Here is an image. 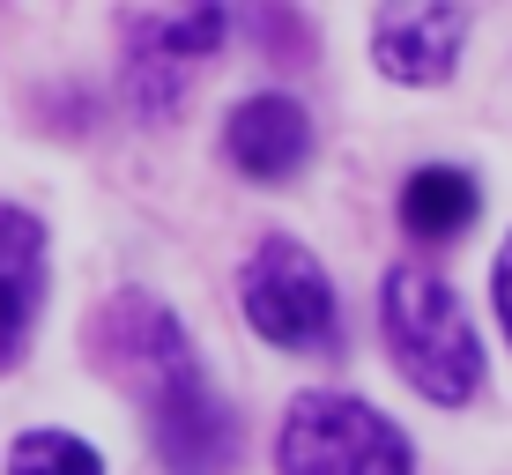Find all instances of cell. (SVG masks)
<instances>
[{
	"instance_id": "cell-1",
	"label": "cell",
	"mask_w": 512,
	"mask_h": 475,
	"mask_svg": "<svg viewBox=\"0 0 512 475\" xmlns=\"http://www.w3.org/2000/svg\"><path fill=\"white\" fill-rule=\"evenodd\" d=\"M97 342H104V364L141 394V409H149L156 446H164L171 468L179 475H223L231 468V453H238L231 416L208 394L201 364H193L186 334L164 305H149V297H112Z\"/></svg>"
},
{
	"instance_id": "cell-2",
	"label": "cell",
	"mask_w": 512,
	"mask_h": 475,
	"mask_svg": "<svg viewBox=\"0 0 512 475\" xmlns=\"http://www.w3.org/2000/svg\"><path fill=\"white\" fill-rule=\"evenodd\" d=\"M379 305H386V349H394V364L409 372L423 401L453 409V401H468L483 386V342H475L461 297L431 268H394L379 283Z\"/></svg>"
},
{
	"instance_id": "cell-3",
	"label": "cell",
	"mask_w": 512,
	"mask_h": 475,
	"mask_svg": "<svg viewBox=\"0 0 512 475\" xmlns=\"http://www.w3.org/2000/svg\"><path fill=\"white\" fill-rule=\"evenodd\" d=\"M282 475H409V438L349 394H297L275 438Z\"/></svg>"
},
{
	"instance_id": "cell-4",
	"label": "cell",
	"mask_w": 512,
	"mask_h": 475,
	"mask_svg": "<svg viewBox=\"0 0 512 475\" xmlns=\"http://www.w3.org/2000/svg\"><path fill=\"white\" fill-rule=\"evenodd\" d=\"M238 297H245V320H253L260 342L312 349V357L342 349V312H334V290H327L320 260H312L305 245H290V238L260 245V253L245 260Z\"/></svg>"
},
{
	"instance_id": "cell-5",
	"label": "cell",
	"mask_w": 512,
	"mask_h": 475,
	"mask_svg": "<svg viewBox=\"0 0 512 475\" xmlns=\"http://www.w3.org/2000/svg\"><path fill=\"white\" fill-rule=\"evenodd\" d=\"M461 38H468L461 0H386L372 23V60H379V75L431 90V82L453 75Z\"/></svg>"
},
{
	"instance_id": "cell-6",
	"label": "cell",
	"mask_w": 512,
	"mask_h": 475,
	"mask_svg": "<svg viewBox=\"0 0 512 475\" xmlns=\"http://www.w3.org/2000/svg\"><path fill=\"white\" fill-rule=\"evenodd\" d=\"M223 30H231V15H223L216 0L179 8V15H164V23H141L134 30V60H127V82H134L141 112L164 119L171 104L186 97V67L208 60V52L223 45Z\"/></svg>"
},
{
	"instance_id": "cell-7",
	"label": "cell",
	"mask_w": 512,
	"mask_h": 475,
	"mask_svg": "<svg viewBox=\"0 0 512 475\" xmlns=\"http://www.w3.org/2000/svg\"><path fill=\"white\" fill-rule=\"evenodd\" d=\"M45 305V231L30 208H0V372H15Z\"/></svg>"
},
{
	"instance_id": "cell-8",
	"label": "cell",
	"mask_w": 512,
	"mask_h": 475,
	"mask_svg": "<svg viewBox=\"0 0 512 475\" xmlns=\"http://www.w3.org/2000/svg\"><path fill=\"white\" fill-rule=\"evenodd\" d=\"M223 149H231V164L245 171V179H290L297 164L312 156V119L297 97H245L231 112V127H223Z\"/></svg>"
},
{
	"instance_id": "cell-9",
	"label": "cell",
	"mask_w": 512,
	"mask_h": 475,
	"mask_svg": "<svg viewBox=\"0 0 512 475\" xmlns=\"http://www.w3.org/2000/svg\"><path fill=\"white\" fill-rule=\"evenodd\" d=\"M401 223H409L416 238H461L468 223H475V179L468 171H446V164H431V171H416L409 186H401Z\"/></svg>"
},
{
	"instance_id": "cell-10",
	"label": "cell",
	"mask_w": 512,
	"mask_h": 475,
	"mask_svg": "<svg viewBox=\"0 0 512 475\" xmlns=\"http://www.w3.org/2000/svg\"><path fill=\"white\" fill-rule=\"evenodd\" d=\"M8 475H104V461L67 431H23L8 453Z\"/></svg>"
},
{
	"instance_id": "cell-11",
	"label": "cell",
	"mask_w": 512,
	"mask_h": 475,
	"mask_svg": "<svg viewBox=\"0 0 512 475\" xmlns=\"http://www.w3.org/2000/svg\"><path fill=\"white\" fill-rule=\"evenodd\" d=\"M498 312H505V334H512V238H505V253H498Z\"/></svg>"
}]
</instances>
